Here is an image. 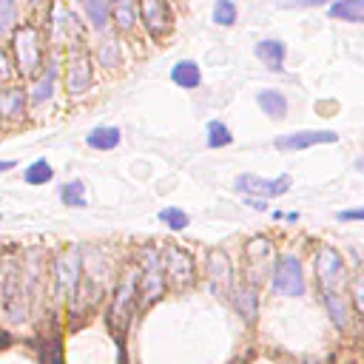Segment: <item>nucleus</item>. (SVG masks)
Segmentation results:
<instances>
[{"mask_svg":"<svg viewBox=\"0 0 364 364\" xmlns=\"http://www.w3.org/2000/svg\"><path fill=\"white\" fill-rule=\"evenodd\" d=\"M100 63H102L108 71H114V68L119 65V43L105 40V43L100 46Z\"/></svg>","mask_w":364,"mask_h":364,"instance_id":"nucleus-32","label":"nucleus"},{"mask_svg":"<svg viewBox=\"0 0 364 364\" xmlns=\"http://www.w3.org/2000/svg\"><path fill=\"white\" fill-rule=\"evenodd\" d=\"M344 259L333 247H321L316 253V282L321 284V293L327 290H341L344 287Z\"/></svg>","mask_w":364,"mask_h":364,"instance_id":"nucleus-4","label":"nucleus"},{"mask_svg":"<svg viewBox=\"0 0 364 364\" xmlns=\"http://www.w3.org/2000/svg\"><path fill=\"white\" fill-rule=\"evenodd\" d=\"M136 290H139V301L142 307H148L151 301H156L162 296V287H165V270H162V256L159 250L148 247L145 250V262H142V270H136Z\"/></svg>","mask_w":364,"mask_h":364,"instance_id":"nucleus-1","label":"nucleus"},{"mask_svg":"<svg viewBox=\"0 0 364 364\" xmlns=\"http://www.w3.org/2000/svg\"><path fill=\"white\" fill-rule=\"evenodd\" d=\"M14 57H17V68L23 77H34L43 60V48H40V31L34 26H20L14 31Z\"/></svg>","mask_w":364,"mask_h":364,"instance_id":"nucleus-3","label":"nucleus"},{"mask_svg":"<svg viewBox=\"0 0 364 364\" xmlns=\"http://www.w3.org/2000/svg\"><path fill=\"white\" fill-rule=\"evenodd\" d=\"M165 276L176 284V287H188L193 282V259L179 250V247H168L165 250V262H162Z\"/></svg>","mask_w":364,"mask_h":364,"instance_id":"nucleus-12","label":"nucleus"},{"mask_svg":"<svg viewBox=\"0 0 364 364\" xmlns=\"http://www.w3.org/2000/svg\"><path fill=\"white\" fill-rule=\"evenodd\" d=\"M159 222H165L171 230H182V228H188V213L182 210V208H162L159 210Z\"/></svg>","mask_w":364,"mask_h":364,"instance_id":"nucleus-31","label":"nucleus"},{"mask_svg":"<svg viewBox=\"0 0 364 364\" xmlns=\"http://www.w3.org/2000/svg\"><path fill=\"white\" fill-rule=\"evenodd\" d=\"M273 290L282 296H301L304 293V273L296 256H282L273 267V279H270Z\"/></svg>","mask_w":364,"mask_h":364,"instance_id":"nucleus-6","label":"nucleus"},{"mask_svg":"<svg viewBox=\"0 0 364 364\" xmlns=\"http://www.w3.org/2000/svg\"><path fill=\"white\" fill-rule=\"evenodd\" d=\"M333 142H338L336 131H293V134L279 136L276 148L279 151H304L313 145H333Z\"/></svg>","mask_w":364,"mask_h":364,"instance_id":"nucleus-10","label":"nucleus"},{"mask_svg":"<svg viewBox=\"0 0 364 364\" xmlns=\"http://www.w3.org/2000/svg\"><path fill=\"white\" fill-rule=\"evenodd\" d=\"M119 364H125V353H122V347H119Z\"/></svg>","mask_w":364,"mask_h":364,"instance_id":"nucleus-38","label":"nucleus"},{"mask_svg":"<svg viewBox=\"0 0 364 364\" xmlns=\"http://www.w3.org/2000/svg\"><path fill=\"white\" fill-rule=\"evenodd\" d=\"M60 199H63L65 205H71V208H85V182L74 179V182L63 185V188H60Z\"/></svg>","mask_w":364,"mask_h":364,"instance_id":"nucleus-27","label":"nucleus"},{"mask_svg":"<svg viewBox=\"0 0 364 364\" xmlns=\"http://www.w3.org/2000/svg\"><path fill=\"white\" fill-rule=\"evenodd\" d=\"M51 176H54V171H51V165L46 159H34L23 171V182H28V185H46V182H51Z\"/></svg>","mask_w":364,"mask_h":364,"instance_id":"nucleus-25","label":"nucleus"},{"mask_svg":"<svg viewBox=\"0 0 364 364\" xmlns=\"http://www.w3.org/2000/svg\"><path fill=\"white\" fill-rule=\"evenodd\" d=\"M11 168H14V159H3V162H0V173H3V171H11Z\"/></svg>","mask_w":364,"mask_h":364,"instance_id":"nucleus-37","label":"nucleus"},{"mask_svg":"<svg viewBox=\"0 0 364 364\" xmlns=\"http://www.w3.org/2000/svg\"><path fill=\"white\" fill-rule=\"evenodd\" d=\"M253 54H256V60L259 63H264V68H270V71H284V54H287V48H284V43L282 40H262L256 48H253Z\"/></svg>","mask_w":364,"mask_h":364,"instance_id":"nucleus-14","label":"nucleus"},{"mask_svg":"<svg viewBox=\"0 0 364 364\" xmlns=\"http://www.w3.org/2000/svg\"><path fill=\"white\" fill-rule=\"evenodd\" d=\"M230 142H233L230 128L225 122H219V119H210L208 122V145L210 148H222V145H230Z\"/></svg>","mask_w":364,"mask_h":364,"instance_id":"nucleus-28","label":"nucleus"},{"mask_svg":"<svg viewBox=\"0 0 364 364\" xmlns=\"http://www.w3.org/2000/svg\"><path fill=\"white\" fill-rule=\"evenodd\" d=\"M245 202H247L250 208H256V210H264V208H267V205H264V199H259V196H247Z\"/></svg>","mask_w":364,"mask_h":364,"instance_id":"nucleus-36","label":"nucleus"},{"mask_svg":"<svg viewBox=\"0 0 364 364\" xmlns=\"http://www.w3.org/2000/svg\"><path fill=\"white\" fill-rule=\"evenodd\" d=\"M208 282L216 296H233V270L222 250H210L208 256Z\"/></svg>","mask_w":364,"mask_h":364,"instance_id":"nucleus-11","label":"nucleus"},{"mask_svg":"<svg viewBox=\"0 0 364 364\" xmlns=\"http://www.w3.org/2000/svg\"><path fill=\"white\" fill-rule=\"evenodd\" d=\"M134 301H136V270H131L119 284V290L114 293V304L108 310V327L114 336H122L128 330L134 316Z\"/></svg>","mask_w":364,"mask_h":364,"instance_id":"nucleus-2","label":"nucleus"},{"mask_svg":"<svg viewBox=\"0 0 364 364\" xmlns=\"http://www.w3.org/2000/svg\"><path fill=\"white\" fill-rule=\"evenodd\" d=\"M139 20L151 37H165L171 31V11L165 0H139Z\"/></svg>","mask_w":364,"mask_h":364,"instance_id":"nucleus-9","label":"nucleus"},{"mask_svg":"<svg viewBox=\"0 0 364 364\" xmlns=\"http://www.w3.org/2000/svg\"><path fill=\"white\" fill-rule=\"evenodd\" d=\"M17 23V0H0V37H6Z\"/></svg>","mask_w":364,"mask_h":364,"instance_id":"nucleus-30","label":"nucleus"},{"mask_svg":"<svg viewBox=\"0 0 364 364\" xmlns=\"http://www.w3.org/2000/svg\"><path fill=\"white\" fill-rule=\"evenodd\" d=\"M28 3H34V6H37V3H43V0H28Z\"/></svg>","mask_w":364,"mask_h":364,"instance_id":"nucleus-39","label":"nucleus"},{"mask_svg":"<svg viewBox=\"0 0 364 364\" xmlns=\"http://www.w3.org/2000/svg\"><path fill=\"white\" fill-rule=\"evenodd\" d=\"M236 17H239V11H236L233 0H216L213 3V23L216 26H233Z\"/></svg>","mask_w":364,"mask_h":364,"instance_id":"nucleus-29","label":"nucleus"},{"mask_svg":"<svg viewBox=\"0 0 364 364\" xmlns=\"http://www.w3.org/2000/svg\"><path fill=\"white\" fill-rule=\"evenodd\" d=\"M236 188L247 196H259V199H273L290 191V173H282L276 179H262L256 173H239L236 176Z\"/></svg>","mask_w":364,"mask_h":364,"instance_id":"nucleus-7","label":"nucleus"},{"mask_svg":"<svg viewBox=\"0 0 364 364\" xmlns=\"http://www.w3.org/2000/svg\"><path fill=\"white\" fill-rule=\"evenodd\" d=\"M108 3H111V0H85L88 20H91V26H94L97 31H105V26H108V14H111Z\"/></svg>","mask_w":364,"mask_h":364,"instance_id":"nucleus-26","label":"nucleus"},{"mask_svg":"<svg viewBox=\"0 0 364 364\" xmlns=\"http://www.w3.org/2000/svg\"><path fill=\"white\" fill-rule=\"evenodd\" d=\"M74 14L68 11V9H63V6H57L54 9V40L57 43H65L68 40V34L74 31Z\"/></svg>","mask_w":364,"mask_h":364,"instance_id":"nucleus-24","label":"nucleus"},{"mask_svg":"<svg viewBox=\"0 0 364 364\" xmlns=\"http://www.w3.org/2000/svg\"><path fill=\"white\" fill-rule=\"evenodd\" d=\"M256 102H259V108H262L267 117H273V119H284V117H287V100H284L282 91L264 88V91L256 94Z\"/></svg>","mask_w":364,"mask_h":364,"instance_id":"nucleus-18","label":"nucleus"},{"mask_svg":"<svg viewBox=\"0 0 364 364\" xmlns=\"http://www.w3.org/2000/svg\"><path fill=\"white\" fill-rule=\"evenodd\" d=\"M108 9L114 11V23L119 26V31H131L136 23V3L134 0H114L108 3Z\"/></svg>","mask_w":364,"mask_h":364,"instance_id":"nucleus-21","label":"nucleus"},{"mask_svg":"<svg viewBox=\"0 0 364 364\" xmlns=\"http://www.w3.org/2000/svg\"><path fill=\"white\" fill-rule=\"evenodd\" d=\"M119 139H122V134H119V128H114V125H97V128H91L88 136H85V142H88L94 151H111V148L119 145Z\"/></svg>","mask_w":364,"mask_h":364,"instance_id":"nucleus-16","label":"nucleus"},{"mask_svg":"<svg viewBox=\"0 0 364 364\" xmlns=\"http://www.w3.org/2000/svg\"><path fill=\"white\" fill-rule=\"evenodd\" d=\"M82 279L80 267V250H65L57 256V290L63 299H71L77 293V284Z\"/></svg>","mask_w":364,"mask_h":364,"instance_id":"nucleus-8","label":"nucleus"},{"mask_svg":"<svg viewBox=\"0 0 364 364\" xmlns=\"http://www.w3.org/2000/svg\"><path fill=\"white\" fill-rule=\"evenodd\" d=\"M23 111H26V94H23V88H6V91H0V117L14 119V117H23Z\"/></svg>","mask_w":364,"mask_h":364,"instance_id":"nucleus-19","label":"nucleus"},{"mask_svg":"<svg viewBox=\"0 0 364 364\" xmlns=\"http://www.w3.org/2000/svg\"><path fill=\"white\" fill-rule=\"evenodd\" d=\"M11 77V60H9V54L0 48V82H6Z\"/></svg>","mask_w":364,"mask_h":364,"instance_id":"nucleus-33","label":"nucleus"},{"mask_svg":"<svg viewBox=\"0 0 364 364\" xmlns=\"http://www.w3.org/2000/svg\"><path fill=\"white\" fill-rule=\"evenodd\" d=\"M171 80L179 85V88H199L202 82V71L193 60H179L173 68H171Z\"/></svg>","mask_w":364,"mask_h":364,"instance_id":"nucleus-17","label":"nucleus"},{"mask_svg":"<svg viewBox=\"0 0 364 364\" xmlns=\"http://www.w3.org/2000/svg\"><path fill=\"white\" fill-rule=\"evenodd\" d=\"M333 0H282V6H299V9H310V6H324Z\"/></svg>","mask_w":364,"mask_h":364,"instance_id":"nucleus-34","label":"nucleus"},{"mask_svg":"<svg viewBox=\"0 0 364 364\" xmlns=\"http://www.w3.org/2000/svg\"><path fill=\"white\" fill-rule=\"evenodd\" d=\"M330 17L347 20V23H361L364 20V0H333Z\"/></svg>","mask_w":364,"mask_h":364,"instance_id":"nucleus-20","label":"nucleus"},{"mask_svg":"<svg viewBox=\"0 0 364 364\" xmlns=\"http://www.w3.org/2000/svg\"><path fill=\"white\" fill-rule=\"evenodd\" d=\"M336 216H338V219H344V222H355V219H361V216H364V210H361V208H355V210H338Z\"/></svg>","mask_w":364,"mask_h":364,"instance_id":"nucleus-35","label":"nucleus"},{"mask_svg":"<svg viewBox=\"0 0 364 364\" xmlns=\"http://www.w3.org/2000/svg\"><path fill=\"white\" fill-rule=\"evenodd\" d=\"M233 304L239 307V313H242L247 321H253V318H256L259 299H256V290H253V287H239V290L233 293Z\"/></svg>","mask_w":364,"mask_h":364,"instance_id":"nucleus-23","label":"nucleus"},{"mask_svg":"<svg viewBox=\"0 0 364 364\" xmlns=\"http://www.w3.org/2000/svg\"><path fill=\"white\" fill-rule=\"evenodd\" d=\"M54 82H57V60H51V63L46 65V71L37 77V82H34V88H31V102H34V105H43L46 100H51Z\"/></svg>","mask_w":364,"mask_h":364,"instance_id":"nucleus-15","label":"nucleus"},{"mask_svg":"<svg viewBox=\"0 0 364 364\" xmlns=\"http://www.w3.org/2000/svg\"><path fill=\"white\" fill-rule=\"evenodd\" d=\"M91 82H94L91 57L85 51H71L68 63H65V91L71 97H82V94H88Z\"/></svg>","mask_w":364,"mask_h":364,"instance_id":"nucleus-5","label":"nucleus"},{"mask_svg":"<svg viewBox=\"0 0 364 364\" xmlns=\"http://www.w3.org/2000/svg\"><path fill=\"white\" fill-rule=\"evenodd\" d=\"M270 259H273V247H270V242L267 239H253L250 245H247V253H245V262H247V279L256 284L264 273H267V264H270Z\"/></svg>","mask_w":364,"mask_h":364,"instance_id":"nucleus-13","label":"nucleus"},{"mask_svg":"<svg viewBox=\"0 0 364 364\" xmlns=\"http://www.w3.org/2000/svg\"><path fill=\"white\" fill-rule=\"evenodd\" d=\"M324 304H327V310H330L333 324H336L338 330H344V327H347V307H344V296H341L338 290H327V293H324Z\"/></svg>","mask_w":364,"mask_h":364,"instance_id":"nucleus-22","label":"nucleus"}]
</instances>
